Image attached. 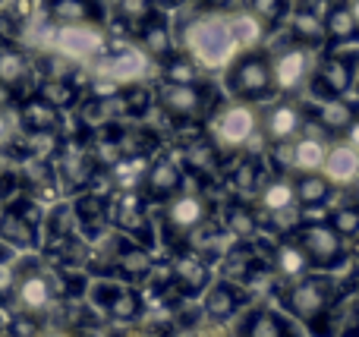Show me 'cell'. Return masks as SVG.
Returning a JSON list of instances; mask_svg holds the SVG:
<instances>
[{
	"instance_id": "6da1fadb",
	"label": "cell",
	"mask_w": 359,
	"mask_h": 337,
	"mask_svg": "<svg viewBox=\"0 0 359 337\" xmlns=\"http://www.w3.org/2000/svg\"><path fill=\"white\" fill-rule=\"evenodd\" d=\"M177 48L189 54L205 73H221L230 63V57L240 50L230 22V10L192 4V10H183L174 22Z\"/></svg>"
},
{
	"instance_id": "7a4b0ae2",
	"label": "cell",
	"mask_w": 359,
	"mask_h": 337,
	"mask_svg": "<svg viewBox=\"0 0 359 337\" xmlns=\"http://www.w3.org/2000/svg\"><path fill=\"white\" fill-rule=\"evenodd\" d=\"M278 306L316 337H328V312L341 300V281L334 271H309L278 287Z\"/></svg>"
},
{
	"instance_id": "3957f363",
	"label": "cell",
	"mask_w": 359,
	"mask_h": 337,
	"mask_svg": "<svg viewBox=\"0 0 359 337\" xmlns=\"http://www.w3.org/2000/svg\"><path fill=\"white\" fill-rule=\"evenodd\" d=\"M151 95H155V111H161L164 120H168L174 130L205 126V120L211 117V111L224 101L221 92H217L208 79H198V82L155 79Z\"/></svg>"
},
{
	"instance_id": "277c9868",
	"label": "cell",
	"mask_w": 359,
	"mask_h": 337,
	"mask_svg": "<svg viewBox=\"0 0 359 337\" xmlns=\"http://www.w3.org/2000/svg\"><path fill=\"white\" fill-rule=\"evenodd\" d=\"M107 22H44L41 44L54 57L76 67H92L107 48H111Z\"/></svg>"
},
{
	"instance_id": "5b68a950",
	"label": "cell",
	"mask_w": 359,
	"mask_h": 337,
	"mask_svg": "<svg viewBox=\"0 0 359 337\" xmlns=\"http://www.w3.org/2000/svg\"><path fill=\"white\" fill-rule=\"evenodd\" d=\"M224 92L233 101H249V104H265L278 95L271 76V54L268 48H243L230 57V63L221 69Z\"/></svg>"
},
{
	"instance_id": "8992f818",
	"label": "cell",
	"mask_w": 359,
	"mask_h": 337,
	"mask_svg": "<svg viewBox=\"0 0 359 337\" xmlns=\"http://www.w3.org/2000/svg\"><path fill=\"white\" fill-rule=\"evenodd\" d=\"M205 132L217 145L224 158L236 155V151H249L259 142V104L249 101H221L205 120Z\"/></svg>"
},
{
	"instance_id": "52a82bcc",
	"label": "cell",
	"mask_w": 359,
	"mask_h": 337,
	"mask_svg": "<svg viewBox=\"0 0 359 337\" xmlns=\"http://www.w3.org/2000/svg\"><path fill=\"white\" fill-rule=\"evenodd\" d=\"M211 218V202L198 186H183L177 195H170L161 205L158 214V237L170 246V249H183L192 231Z\"/></svg>"
},
{
	"instance_id": "ba28073f",
	"label": "cell",
	"mask_w": 359,
	"mask_h": 337,
	"mask_svg": "<svg viewBox=\"0 0 359 337\" xmlns=\"http://www.w3.org/2000/svg\"><path fill=\"white\" fill-rule=\"evenodd\" d=\"M356 69H359V44L322 48L303 95H309V98H344V95L353 92Z\"/></svg>"
},
{
	"instance_id": "9c48e42d",
	"label": "cell",
	"mask_w": 359,
	"mask_h": 337,
	"mask_svg": "<svg viewBox=\"0 0 359 337\" xmlns=\"http://www.w3.org/2000/svg\"><path fill=\"white\" fill-rule=\"evenodd\" d=\"M92 79L111 82V85H130V82L155 79V60L139 48L136 41L114 44L92 63Z\"/></svg>"
},
{
	"instance_id": "30bf717a",
	"label": "cell",
	"mask_w": 359,
	"mask_h": 337,
	"mask_svg": "<svg viewBox=\"0 0 359 337\" xmlns=\"http://www.w3.org/2000/svg\"><path fill=\"white\" fill-rule=\"evenodd\" d=\"M107 221L111 227H117V233L130 237L133 243L151 249L155 246V221L149 214V202L139 189H114L111 193V205H107Z\"/></svg>"
},
{
	"instance_id": "8fae6325",
	"label": "cell",
	"mask_w": 359,
	"mask_h": 337,
	"mask_svg": "<svg viewBox=\"0 0 359 337\" xmlns=\"http://www.w3.org/2000/svg\"><path fill=\"white\" fill-rule=\"evenodd\" d=\"M271 54V76H274V88L278 95H299L306 92V82L312 76V67H316L318 50L309 48V44H299L293 38H287L280 48L268 50Z\"/></svg>"
},
{
	"instance_id": "7c38bea8",
	"label": "cell",
	"mask_w": 359,
	"mask_h": 337,
	"mask_svg": "<svg viewBox=\"0 0 359 337\" xmlns=\"http://www.w3.org/2000/svg\"><path fill=\"white\" fill-rule=\"evenodd\" d=\"M309 126L306 104L293 95H274L259 107V136L262 142H290Z\"/></svg>"
},
{
	"instance_id": "4fadbf2b",
	"label": "cell",
	"mask_w": 359,
	"mask_h": 337,
	"mask_svg": "<svg viewBox=\"0 0 359 337\" xmlns=\"http://www.w3.org/2000/svg\"><path fill=\"white\" fill-rule=\"evenodd\" d=\"M293 240L303 246L312 271H337L344 262H347V240H344L328 221L297 227V231H293Z\"/></svg>"
},
{
	"instance_id": "5bb4252c",
	"label": "cell",
	"mask_w": 359,
	"mask_h": 337,
	"mask_svg": "<svg viewBox=\"0 0 359 337\" xmlns=\"http://www.w3.org/2000/svg\"><path fill=\"white\" fill-rule=\"evenodd\" d=\"M186 186V167L180 161L177 151H164L158 149L155 155L145 164V174L139 180V193L145 195V202H155V205H164L170 195H177L180 189Z\"/></svg>"
},
{
	"instance_id": "9a60e30c",
	"label": "cell",
	"mask_w": 359,
	"mask_h": 337,
	"mask_svg": "<svg viewBox=\"0 0 359 337\" xmlns=\"http://www.w3.org/2000/svg\"><path fill=\"white\" fill-rule=\"evenodd\" d=\"M236 319V337H309L297 319L274 303H249Z\"/></svg>"
},
{
	"instance_id": "2e32d148",
	"label": "cell",
	"mask_w": 359,
	"mask_h": 337,
	"mask_svg": "<svg viewBox=\"0 0 359 337\" xmlns=\"http://www.w3.org/2000/svg\"><path fill=\"white\" fill-rule=\"evenodd\" d=\"M10 300L16 303L19 315H29V319H41L50 312L57 300V281L54 275L41 268H29V271H16V284H13Z\"/></svg>"
},
{
	"instance_id": "e0dca14e",
	"label": "cell",
	"mask_w": 359,
	"mask_h": 337,
	"mask_svg": "<svg viewBox=\"0 0 359 337\" xmlns=\"http://www.w3.org/2000/svg\"><path fill=\"white\" fill-rule=\"evenodd\" d=\"M198 303H202V319L208 322V325H227V322H233L236 315L252 303V294L233 281L211 277V284L202 290Z\"/></svg>"
},
{
	"instance_id": "ac0fdd59",
	"label": "cell",
	"mask_w": 359,
	"mask_h": 337,
	"mask_svg": "<svg viewBox=\"0 0 359 337\" xmlns=\"http://www.w3.org/2000/svg\"><path fill=\"white\" fill-rule=\"evenodd\" d=\"M168 277H170V284H174L180 300H198L202 290L208 287L211 277H215V268H211V262L205 256H198V252L183 246V249L174 252Z\"/></svg>"
},
{
	"instance_id": "d6986e66",
	"label": "cell",
	"mask_w": 359,
	"mask_h": 337,
	"mask_svg": "<svg viewBox=\"0 0 359 337\" xmlns=\"http://www.w3.org/2000/svg\"><path fill=\"white\" fill-rule=\"evenodd\" d=\"M192 136H183L180 139V161H183L186 174L189 177H198V180H205V177H215L217 170H221L224 164V155L217 151V145L208 139V132H205V126H192Z\"/></svg>"
},
{
	"instance_id": "ffe728a7",
	"label": "cell",
	"mask_w": 359,
	"mask_h": 337,
	"mask_svg": "<svg viewBox=\"0 0 359 337\" xmlns=\"http://www.w3.org/2000/svg\"><path fill=\"white\" fill-rule=\"evenodd\" d=\"M38 224H41V212L32 202L22 205H10L0 212V243L10 249H35L38 246Z\"/></svg>"
},
{
	"instance_id": "44dd1931",
	"label": "cell",
	"mask_w": 359,
	"mask_h": 337,
	"mask_svg": "<svg viewBox=\"0 0 359 337\" xmlns=\"http://www.w3.org/2000/svg\"><path fill=\"white\" fill-rule=\"evenodd\" d=\"M151 271H155L151 249L133 243L130 237L123 240V233H120V237H114L111 277H117V281H123V284H142V281H149V277H151Z\"/></svg>"
},
{
	"instance_id": "7402d4cb",
	"label": "cell",
	"mask_w": 359,
	"mask_h": 337,
	"mask_svg": "<svg viewBox=\"0 0 359 337\" xmlns=\"http://www.w3.org/2000/svg\"><path fill=\"white\" fill-rule=\"evenodd\" d=\"M306 117H309V123L316 126V130H322L325 136L337 139L359 117V101H350L347 95H344V98H309Z\"/></svg>"
},
{
	"instance_id": "603a6c76",
	"label": "cell",
	"mask_w": 359,
	"mask_h": 337,
	"mask_svg": "<svg viewBox=\"0 0 359 337\" xmlns=\"http://www.w3.org/2000/svg\"><path fill=\"white\" fill-rule=\"evenodd\" d=\"M221 174H224V183H227V186L233 189L236 195H246V199H252V193L259 189V183L265 180L271 170H268L265 161H262V158L255 155L252 149H249V151H236V155L224 158Z\"/></svg>"
},
{
	"instance_id": "cb8c5ba5",
	"label": "cell",
	"mask_w": 359,
	"mask_h": 337,
	"mask_svg": "<svg viewBox=\"0 0 359 337\" xmlns=\"http://www.w3.org/2000/svg\"><path fill=\"white\" fill-rule=\"evenodd\" d=\"M133 41L151 57V60H164L170 50L177 48V38H174V22H170V13L168 10H151L142 22L133 29Z\"/></svg>"
},
{
	"instance_id": "d4e9b609",
	"label": "cell",
	"mask_w": 359,
	"mask_h": 337,
	"mask_svg": "<svg viewBox=\"0 0 359 337\" xmlns=\"http://www.w3.org/2000/svg\"><path fill=\"white\" fill-rule=\"evenodd\" d=\"M293 41L309 44V48H325V25H322V4L318 0H293L284 19Z\"/></svg>"
},
{
	"instance_id": "484cf974",
	"label": "cell",
	"mask_w": 359,
	"mask_h": 337,
	"mask_svg": "<svg viewBox=\"0 0 359 337\" xmlns=\"http://www.w3.org/2000/svg\"><path fill=\"white\" fill-rule=\"evenodd\" d=\"M107 205H111V195L98 193V189H82L73 199V221L82 233H88V240H98L101 233L111 227L107 221Z\"/></svg>"
},
{
	"instance_id": "4316f807",
	"label": "cell",
	"mask_w": 359,
	"mask_h": 337,
	"mask_svg": "<svg viewBox=\"0 0 359 337\" xmlns=\"http://www.w3.org/2000/svg\"><path fill=\"white\" fill-rule=\"evenodd\" d=\"M325 25V48H347L359 44V19L350 6V0H331L328 10L322 13Z\"/></svg>"
},
{
	"instance_id": "83f0119b",
	"label": "cell",
	"mask_w": 359,
	"mask_h": 337,
	"mask_svg": "<svg viewBox=\"0 0 359 337\" xmlns=\"http://www.w3.org/2000/svg\"><path fill=\"white\" fill-rule=\"evenodd\" d=\"M252 205L262 218L268 214L287 212V208H297V195H293V177L290 174H268L259 183V189L252 193Z\"/></svg>"
},
{
	"instance_id": "f1b7e54d",
	"label": "cell",
	"mask_w": 359,
	"mask_h": 337,
	"mask_svg": "<svg viewBox=\"0 0 359 337\" xmlns=\"http://www.w3.org/2000/svg\"><path fill=\"white\" fill-rule=\"evenodd\" d=\"M331 136H325L316 126H306L297 139H290V174H303V170H318L328 155Z\"/></svg>"
},
{
	"instance_id": "f546056e",
	"label": "cell",
	"mask_w": 359,
	"mask_h": 337,
	"mask_svg": "<svg viewBox=\"0 0 359 337\" xmlns=\"http://www.w3.org/2000/svg\"><path fill=\"white\" fill-rule=\"evenodd\" d=\"M60 120H63V111L54 107L48 98L41 95H29V98L19 104V123L29 136H54L60 130Z\"/></svg>"
},
{
	"instance_id": "4dcf8cb0",
	"label": "cell",
	"mask_w": 359,
	"mask_h": 337,
	"mask_svg": "<svg viewBox=\"0 0 359 337\" xmlns=\"http://www.w3.org/2000/svg\"><path fill=\"white\" fill-rule=\"evenodd\" d=\"M221 227H224V233H227L230 240H240V243H252V240L262 233V214L255 212L252 202L230 199V202H224Z\"/></svg>"
},
{
	"instance_id": "1f68e13d",
	"label": "cell",
	"mask_w": 359,
	"mask_h": 337,
	"mask_svg": "<svg viewBox=\"0 0 359 337\" xmlns=\"http://www.w3.org/2000/svg\"><path fill=\"white\" fill-rule=\"evenodd\" d=\"M318 170L331 180V186H353L359 177V151L344 139H334L328 145V155H325Z\"/></svg>"
},
{
	"instance_id": "d6a6232c",
	"label": "cell",
	"mask_w": 359,
	"mask_h": 337,
	"mask_svg": "<svg viewBox=\"0 0 359 337\" xmlns=\"http://www.w3.org/2000/svg\"><path fill=\"white\" fill-rule=\"evenodd\" d=\"M271 271H274V277H278V284H290V281H297V277H303L312 271L309 259H306L303 246L293 240V233H287V237L271 249Z\"/></svg>"
},
{
	"instance_id": "836d02e7",
	"label": "cell",
	"mask_w": 359,
	"mask_h": 337,
	"mask_svg": "<svg viewBox=\"0 0 359 337\" xmlns=\"http://www.w3.org/2000/svg\"><path fill=\"white\" fill-rule=\"evenodd\" d=\"M50 22H107L104 0H48Z\"/></svg>"
},
{
	"instance_id": "e575fe53",
	"label": "cell",
	"mask_w": 359,
	"mask_h": 337,
	"mask_svg": "<svg viewBox=\"0 0 359 337\" xmlns=\"http://www.w3.org/2000/svg\"><path fill=\"white\" fill-rule=\"evenodd\" d=\"M217 262H221V277H224V281H233V284H240V287H243V284L249 281V275H252V271L262 265V256L249 243L233 240V246H230V249H224Z\"/></svg>"
},
{
	"instance_id": "d590c367",
	"label": "cell",
	"mask_w": 359,
	"mask_h": 337,
	"mask_svg": "<svg viewBox=\"0 0 359 337\" xmlns=\"http://www.w3.org/2000/svg\"><path fill=\"white\" fill-rule=\"evenodd\" d=\"M32 82V60L25 57V50L4 44L0 48V88L6 92H22Z\"/></svg>"
},
{
	"instance_id": "8d00e7d4",
	"label": "cell",
	"mask_w": 359,
	"mask_h": 337,
	"mask_svg": "<svg viewBox=\"0 0 359 337\" xmlns=\"http://www.w3.org/2000/svg\"><path fill=\"white\" fill-rule=\"evenodd\" d=\"M293 177V195H297V205H328L331 193V180L322 170H303V174H290Z\"/></svg>"
},
{
	"instance_id": "74e56055",
	"label": "cell",
	"mask_w": 359,
	"mask_h": 337,
	"mask_svg": "<svg viewBox=\"0 0 359 337\" xmlns=\"http://www.w3.org/2000/svg\"><path fill=\"white\" fill-rule=\"evenodd\" d=\"M205 69L198 67L196 60H192L189 54H183L180 48L170 50L164 60L155 63V79H168V82H198L205 79Z\"/></svg>"
},
{
	"instance_id": "f35d334b",
	"label": "cell",
	"mask_w": 359,
	"mask_h": 337,
	"mask_svg": "<svg viewBox=\"0 0 359 337\" xmlns=\"http://www.w3.org/2000/svg\"><path fill=\"white\" fill-rule=\"evenodd\" d=\"M38 95H41V98H48L50 104L60 107V111H69V107L79 104L82 88L76 85L73 76H50V79H44V82H41Z\"/></svg>"
},
{
	"instance_id": "ab89813d",
	"label": "cell",
	"mask_w": 359,
	"mask_h": 337,
	"mask_svg": "<svg viewBox=\"0 0 359 337\" xmlns=\"http://www.w3.org/2000/svg\"><path fill=\"white\" fill-rule=\"evenodd\" d=\"M104 312H107V319L120 322V325H133V322H139V315L145 312V303H142V296H139V290L123 284V287L117 290V296L107 303Z\"/></svg>"
},
{
	"instance_id": "60d3db41",
	"label": "cell",
	"mask_w": 359,
	"mask_h": 337,
	"mask_svg": "<svg viewBox=\"0 0 359 337\" xmlns=\"http://www.w3.org/2000/svg\"><path fill=\"white\" fill-rule=\"evenodd\" d=\"M240 6L249 13V16H255L262 25H265V32L271 35L274 29H280L287 19V10H290V0H240Z\"/></svg>"
},
{
	"instance_id": "b9f144b4",
	"label": "cell",
	"mask_w": 359,
	"mask_h": 337,
	"mask_svg": "<svg viewBox=\"0 0 359 337\" xmlns=\"http://www.w3.org/2000/svg\"><path fill=\"white\" fill-rule=\"evenodd\" d=\"M107 6H111V13H114V22H120L130 32L136 29L151 10H155L151 0H107Z\"/></svg>"
},
{
	"instance_id": "7bdbcfd3",
	"label": "cell",
	"mask_w": 359,
	"mask_h": 337,
	"mask_svg": "<svg viewBox=\"0 0 359 337\" xmlns=\"http://www.w3.org/2000/svg\"><path fill=\"white\" fill-rule=\"evenodd\" d=\"M328 224L341 233L344 240H356L359 237V199L344 202L337 208H328Z\"/></svg>"
},
{
	"instance_id": "ee69618b",
	"label": "cell",
	"mask_w": 359,
	"mask_h": 337,
	"mask_svg": "<svg viewBox=\"0 0 359 337\" xmlns=\"http://www.w3.org/2000/svg\"><path fill=\"white\" fill-rule=\"evenodd\" d=\"M337 139H344V142H347V145H353V149L359 151V117H356L353 123H350L347 130H344V132H341V136H337Z\"/></svg>"
},
{
	"instance_id": "f6af8a7d",
	"label": "cell",
	"mask_w": 359,
	"mask_h": 337,
	"mask_svg": "<svg viewBox=\"0 0 359 337\" xmlns=\"http://www.w3.org/2000/svg\"><path fill=\"white\" fill-rule=\"evenodd\" d=\"M10 136H13V120L6 111H0V149L10 142Z\"/></svg>"
},
{
	"instance_id": "bcb514c9",
	"label": "cell",
	"mask_w": 359,
	"mask_h": 337,
	"mask_svg": "<svg viewBox=\"0 0 359 337\" xmlns=\"http://www.w3.org/2000/svg\"><path fill=\"white\" fill-rule=\"evenodd\" d=\"M151 6H155V10H177V0H151Z\"/></svg>"
},
{
	"instance_id": "7dc6e473",
	"label": "cell",
	"mask_w": 359,
	"mask_h": 337,
	"mask_svg": "<svg viewBox=\"0 0 359 337\" xmlns=\"http://www.w3.org/2000/svg\"><path fill=\"white\" fill-rule=\"evenodd\" d=\"M353 95H356V101H359V69H356V82H353Z\"/></svg>"
},
{
	"instance_id": "c3c4849f",
	"label": "cell",
	"mask_w": 359,
	"mask_h": 337,
	"mask_svg": "<svg viewBox=\"0 0 359 337\" xmlns=\"http://www.w3.org/2000/svg\"><path fill=\"white\" fill-rule=\"evenodd\" d=\"M41 337H73V334H67V331H54V334H41Z\"/></svg>"
},
{
	"instance_id": "681fc988",
	"label": "cell",
	"mask_w": 359,
	"mask_h": 337,
	"mask_svg": "<svg viewBox=\"0 0 359 337\" xmlns=\"http://www.w3.org/2000/svg\"><path fill=\"white\" fill-rule=\"evenodd\" d=\"M192 4H198V0H177V6H192Z\"/></svg>"
},
{
	"instance_id": "f907efd6",
	"label": "cell",
	"mask_w": 359,
	"mask_h": 337,
	"mask_svg": "<svg viewBox=\"0 0 359 337\" xmlns=\"http://www.w3.org/2000/svg\"><path fill=\"white\" fill-rule=\"evenodd\" d=\"M350 6H353V13H356V19H359V0H350Z\"/></svg>"
},
{
	"instance_id": "816d5d0a",
	"label": "cell",
	"mask_w": 359,
	"mask_h": 337,
	"mask_svg": "<svg viewBox=\"0 0 359 337\" xmlns=\"http://www.w3.org/2000/svg\"><path fill=\"white\" fill-rule=\"evenodd\" d=\"M353 294H359V271H356V281H353Z\"/></svg>"
},
{
	"instance_id": "f5cc1de1",
	"label": "cell",
	"mask_w": 359,
	"mask_h": 337,
	"mask_svg": "<svg viewBox=\"0 0 359 337\" xmlns=\"http://www.w3.org/2000/svg\"><path fill=\"white\" fill-rule=\"evenodd\" d=\"M350 337H359V319H356V325H353V334H350Z\"/></svg>"
},
{
	"instance_id": "db71d44e",
	"label": "cell",
	"mask_w": 359,
	"mask_h": 337,
	"mask_svg": "<svg viewBox=\"0 0 359 337\" xmlns=\"http://www.w3.org/2000/svg\"><path fill=\"white\" fill-rule=\"evenodd\" d=\"M353 186H356V199H359V177H356V183H353Z\"/></svg>"
},
{
	"instance_id": "11a10c76",
	"label": "cell",
	"mask_w": 359,
	"mask_h": 337,
	"mask_svg": "<svg viewBox=\"0 0 359 337\" xmlns=\"http://www.w3.org/2000/svg\"><path fill=\"white\" fill-rule=\"evenodd\" d=\"M4 337H13V334H4Z\"/></svg>"
},
{
	"instance_id": "9f6ffc18",
	"label": "cell",
	"mask_w": 359,
	"mask_h": 337,
	"mask_svg": "<svg viewBox=\"0 0 359 337\" xmlns=\"http://www.w3.org/2000/svg\"><path fill=\"white\" fill-rule=\"evenodd\" d=\"M318 4H325V0H318Z\"/></svg>"
},
{
	"instance_id": "6f0895ef",
	"label": "cell",
	"mask_w": 359,
	"mask_h": 337,
	"mask_svg": "<svg viewBox=\"0 0 359 337\" xmlns=\"http://www.w3.org/2000/svg\"><path fill=\"white\" fill-rule=\"evenodd\" d=\"M0 252H4V249H0Z\"/></svg>"
}]
</instances>
